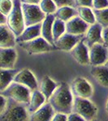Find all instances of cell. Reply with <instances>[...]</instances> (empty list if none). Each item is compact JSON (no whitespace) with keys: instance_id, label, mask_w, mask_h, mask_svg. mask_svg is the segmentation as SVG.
Here are the masks:
<instances>
[{"instance_id":"obj_15","label":"cell","mask_w":108,"mask_h":121,"mask_svg":"<svg viewBox=\"0 0 108 121\" xmlns=\"http://www.w3.org/2000/svg\"><path fill=\"white\" fill-rule=\"evenodd\" d=\"M89 28V23L84 21L78 15L66 22V32L72 35H84Z\"/></svg>"},{"instance_id":"obj_12","label":"cell","mask_w":108,"mask_h":121,"mask_svg":"<svg viewBox=\"0 0 108 121\" xmlns=\"http://www.w3.org/2000/svg\"><path fill=\"white\" fill-rule=\"evenodd\" d=\"M13 82L28 87L31 91L39 88L36 77L33 72L29 69H23L19 71L15 76Z\"/></svg>"},{"instance_id":"obj_27","label":"cell","mask_w":108,"mask_h":121,"mask_svg":"<svg viewBox=\"0 0 108 121\" xmlns=\"http://www.w3.org/2000/svg\"><path fill=\"white\" fill-rule=\"evenodd\" d=\"M97 23H100L103 28H108V8L97 10L93 9Z\"/></svg>"},{"instance_id":"obj_14","label":"cell","mask_w":108,"mask_h":121,"mask_svg":"<svg viewBox=\"0 0 108 121\" xmlns=\"http://www.w3.org/2000/svg\"><path fill=\"white\" fill-rule=\"evenodd\" d=\"M17 60V52L14 48H0L1 69H13Z\"/></svg>"},{"instance_id":"obj_37","label":"cell","mask_w":108,"mask_h":121,"mask_svg":"<svg viewBox=\"0 0 108 121\" xmlns=\"http://www.w3.org/2000/svg\"><path fill=\"white\" fill-rule=\"evenodd\" d=\"M42 0H20L22 3H29V4H39Z\"/></svg>"},{"instance_id":"obj_36","label":"cell","mask_w":108,"mask_h":121,"mask_svg":"<svg viewBox=\"0 0 108 121\" xmlns=\"http://www.w3.org/2000/svg\"><path fill=\"white\" fill-rule=\"evenodd\" d=\"M103 44L108 48V28H104L103 30Z\"/></svg>"},{"instance_id":"obj_2","label":"cell","mask_w":108,"mask_h":121,"mask_svg":"<svg viewBox=\"0 0 108 121\" xmlns=\"http://www.w3.org/2000/svg\"><path fill=\"white\" fill-rule=\"evenodd\" d=\"M12 2L13 8L7 15V24L17 38L22 34L26 27L22 11V3L20 0H12Z\"/></svg>"},{"instance_id":"obj_7","label":"cell","mask_w":108,"mask_h":121,"mask_svg":"<svg viewBox=\"0 0 108 121\" xmlns=\"http://www.w3.org/2000/svg\"><path fill=\"white\" fill-rule=\"evenodd\" d=\"M22 11L25 27L42 23L46 16V14L42 11L40 6L38 4L22 3Z\"/></svg>"},{"instance_id":"obj_38","label":"cell","mask_w":108,"mask_h":121,"mask_svg":"<svg viewBox=\"0 0 108 121\" xmlns=\"http://www.w3.org/2000/svg\"><path fill=\"white\" fill-rule=\"evenodd\" d=\"M7 16L4 14L1 13V20H0V24H7Z\"/></svg>"},{"instance_id":"obj_11","label":"cell","mask_w":108,"mask_h":121,"mask_svg":"<svg viewBox=\"0 0 108 121\" xmlns=\"http://www.w3.org/2000/svg\"><path fill=\"white\" fill-rule=\"evenodd\" d=\"M71 55L77 63L81 65H90L89 61V48L85 44V37L71 50Z\"/></svg>"},{"instance_id":"obj_39","label":"cell","mask_w":108,"mask_h":121,"mask_svg":"<svg viewBox=\"0 0 108 121\" xmlns=\"http://www.w3.org/2000/svg\"><path fill=\"white\" fill-rule=\"evenodd\" d=\"M105 109H106V112H107V116H108V98L106 101V105H105Z\"/></svg>"},{"instance_id":"obj_19","label":"cell","mask_w":108,"mask_h":121,"mask_svg":"<svg viewBox=\"0 0 108 121\" xmlns=\"http://www.w3.org/2000/svg\"><path fill=\"white\" fill-rule=\"evenodd\" d=\"M91 75L95 81L103 87L108 88V66L106 65L93 66L91 68Z\"/></svg>"},{"instance_id":"obj_25","label":"cell","mask_w":108,"mask_h":121,"mask_svg":"<svg viewBox=\"0 0 108 121\" xmlns=\"http://www.w3.org/2000/svg\"><path fill=\"white\" fill-rule=\"evenodd\" d=\"M76 10H77V12H78V16L80 17L84 21H85L89 25L94 24L95 23H97L93 10L91 7H76Z\"/></svg>"},{"instance_id":"obj_8","label":"cell","mask_w":108,"mask_h":121,"mask_svg":"<svg viewBox=\"0 0 108 121\" xmlns=\"http://www.w3.org/2000/svg\"><path fill=\"white\" fill-rule=\"evenodd\" d=\"M71 90L74 97L90 99L93 95V88L91 83L83 77H77L71 84Z\"/></svg>"},{"instance_id":"obj_13","label":"cell","mask_w":108,"mask_h":121,"mask_svg":"<svg viewBox=\"0 0 108 121\" xmlns=\"http://www.w3.org/2000/svg\"><path fill=\"white\" fill-rule=\"evenodd\" d=\"M103 27L100 23H95L89 26L85 36V44L90 48L95 44H103Z\"/></svg>"},{"instance_id":"obj_18","label":"cell","mask_w":108,"mask_h":121,"mask_svg":"<svg viewBox=\"0 0 108 121\" xmlns=\"http://www.w3.org/2000/svg\"><path fill=\"white\" fill-rule=\"evenodd\" d=\"M42 23L26 27L22 34L16 38V42H26L32 40L33 39L40 37L42 36Z\"/></svg>"},{"instance_id":"obj_9","label":"cell","mask_w":108,"mask_h":121,"mask_svg":"<svg viewBox=\"0 0 108 121\" xmlns=\"http://www.w3.org/2000/svg\"><path fill=\"white\" fill-rule=\"evenodd\" d=\"M108 60V48L103 44H95L89 48V61L93 66L103 65Z\"/></svg>"},{"instance_id":"obj_20","label":"cell","mask_w":108,"mask_h":121,"mask_svg":"<svg viewBox=\"0 0 108 121\" xmlns=\"http://www.w3.org/2000/svg\"><path fill=\"white\" fill-rule=\"evenodd\" d=\"M55 18L54 14H46L42 26V36L53 45H54V41L52 34V28Z\"/></svg>"},{"instance_id":"obj_28","label":"cell","mask_w":108,"mask_h":121,"mask_svg":"<svg viewBox=\"0 0 108 121\" xmlns=\"http://www.w3.org/2000/svg\"><path fill=\"white\" fill-rule=\"evenodd\" d=\"M39 6L46 14H54L58 9L53 0H42L39 3Z\"/></svg>"},{"instance_id":"obj_33","label":"cell","mask_w":108,"mask_h":121,"mask_svg":"<svg viewBox=\"0 0 108 121\" xmlns=\"http://www.w3.org/2000/svg\"><path fill=\"white\" fill-rule=\"evenodd\" d=\"M76 7H93V0H75Z\"/></svg>"},{"instance_id":"obj_23","label":"cell","mask_w":108,"mask_h":121,"mask_svg":"<svg viewBox=\"0 0 108 121\" xmlns=\"http://www.w3.org/2000/svg\"><path fill=\"white\" fill-rule=\"evenodd\" d=\"M18 70L14 69H1L0 70V92H3L13 82Z\"/></svg>"},{"instance_id":"obj_29","label":"cell","mask_w":108,"mask_h":121,"mask_svg":"<svg viewBox=\"0 0 108 121\" xmlns=\"http://www.w3.org/2000/svg\"><path fill=\"white\" fill-rule=\"evenodd\" d=\"M13 8V2L11 0H1L0 1V11L2 14L8 15Z\"/></svg>"},{"instance_id":"obj_4","label":"cell","mask_w":108,"mask_h":121,"mask_svg":"<svg viewBox=\"0 0 108 121\" xmlns=\"http://www.w3.org/2000/svg\"><path fill=\"white\" fill-rule=\"evenodd\" d=\"M32 91L28 87L13 82L5 91L1 92V95H4L9 99L20 104L28 106L31 99Z\"/></svg>"},{"instance_id":"obj_24","label":"cell","mask_w":108,"mask_h":121,"mask_svg":"<svg viewBox=\"0 0 108 121\" xmlns=\"http://www.w3.org/2000/svg\"><path fill=\"white\" fill-rule=\"evenodd\" d=\"M56 18L61 19V20L64 21V22H68V20H70L71 19H72L73 17L77 16L78 12L77 10L75 9L72 7H62L57 9L56 12L54 13Z\"/></svg>"},{"instance_id":"obj_16","label":"cell","mask_w":108,"mask_h":121,"mask_svg":"<svg viewBox=\"0 0 108 121\" xmlns=\"http://www.w3.org/2000/svg\"><path fill=\"white\" fill-rule=\"evenodd\" d=\"M55 111L49 102H46L38 110L30 114L29 121H51Z\"/></svg>"},{"instance_id":"obj_26","label":"cell","mask_w":108,"mask_h":121,"mask_svg":"<svg viewBox=\"0 0 108 121\" xmlns=\"http://www.w3.org/2000/svg\"><path fill=\"white\" fill-rule=\"evenodd\" d=\"M66 32V22L61 20V19L55 18L53 23L52 28V34L54 37V41L55 42L58 39Z\"/></svg>"},{"instance_id":"obj_35","label":"cell","mask_w":108,"mask_h":121,"mask_svg":"<svg viewBox=\"0 0 108 121\" xmlns=\"http://www.w3.org/2000/svg\"><path fill=\"white\" fill-rule=\"evenodd\" d=\"M51 121H68V115L57 112L54 114Z\"/></svg>"},{"instance_id":"obj_17","label":"cell","mask_w":108,"mask_h":121,"mask_svg":"<svg viewBox=\"0 0 108 121\" xmlns=\"http://www.w3.org/2000/svg\"><path fill=\"white\" fill-rule=\"evenodd\" d=\"M16 36L7 24H0V48H14Z\"/></svg>"},{"instance_id":"obj_5","label":"cell","mask_w":108,"mask_h":121,"mask_svg":"<svg viewBox=\"0 0 108 121\" xmlns=\"http://www.w3.org/2000/svg\"><path fill=\"white\" fill-rule=\"evenodd\" d=\"M98 112V107L91 100H89V99L75 97L72 112L77 113L86 121H92L95 119Z\"/></svg>"},{"instance_id":"obj_32","label":"cell","mask_w":108,"mask_h":121,"mask_svg":"<svg viewBox=\"0 0 108 121\" xmlns=\"http://www.w3.org/2000/svg\"><path fill=\"white\" fill-rule=\"evenodd\" d=\"M0 99H1V107H0V115L3 114L5 112V111L7 110V107L9 104V100L8 98H7L6 96L3 95H0Z\"/></svg>"},{"instance_id":"obj_30","label":"cell","mask_w":108,"mask_h":121,"mask_svg":"<svg viewBox=\"0 0 108 121\" xmlns=\"http://www.w3.org/2000/svg\"><path fill=\"white\" fill-rule=\"evenodd\" d=\"M53 2L55 3L58 8L62 7H66V6L72 7H76L75 0H53Z\"/></svg>"},{"instance_id":"obj_3","label":"cell","mask_w":108,"mask_h":121,"mask_svg":"<svg viewBox=\"0 0 108 121\" xmlns=\"http://www.w3.org/2000/svg\"><path fill=\"white\" fill-rule=\"evenodd\" d=\"M29 117L27 106L10 99L7 110L0 115V121H29Z\"/></svg>"},{"instance_id":"obj_21","label":"cell","mask_w":108,"mask_h":121,"mask_svg":"<svg viewBox=\"0 0 108 121\" xmlns=\"http://www.w3.org/2000/svg\"><path fill=\"white\" fill-rule=\"evenodd\" d=\"M47 102V99L45 95L39 91V89L32 91L31 99L29 105L27 106L29 114H32L37 110H38L41 107L43 106Z\"/></svg>"},{"instance_id":"obj_41","label":"cell","mask_w":108,"mask_h":121,"mask_svg":"<svg viewBox=\"0 0 108 121\" xmlns=\"http://www.w3.org/2000/svg\"><path fill=\"white\" fill-rule=\"evenodd\" d=\"M92 121H98V120H92Z\"/></svg>"},{"instance_id":"obj_40","label":"cell","mask_w":108,"mask_h":121,"mask_svg":"<svg viewBox=\"0 0 108 121\" xmlns=\"http://www.w3.org/2000/svg\"><path fill=\"white\" fill-rule=\"evenodd\" d=\"M106 65H107V66H108V60H107V64H106Z\"/></svg>"},{"instance_id":"obj_10","label":"cell","mask_w":108,"mask_h":121,"mask_svg":"<svg viewBox=\"0 0 108 121\" xmlns=\"http://www.w3.org/2000/svg\"><path fill=\"white\" fill-rule=\"evenodd\" d=\"M85 36L84 35H72L65 32L54 42V45L57 49L65 52H71V50L82 40Z\"/></svg>"},{"instance_id":"obj_34","label":"cell","mask_w":108,"mask_h":121,"mask_svg":"<svg viewBox=\"0 0 108 121\" xmlns=\"http://www.w3.org/2000/svg\"><path fill=\"white\" fill-rule=\"evenodd\" d=\"M68 121H86L85 119L77 113L72 112L68 115Z\"/></svg>"},{"instance_id":"obj_6","label":"cell","mask_w":108,"mask_h":121,"mask_svg":"<svg viewBox=\"0 0 108 121\" xmlns=\"http://www.w3.org/2000/svg\"><path fill=\"white\" fill-rule=\"evenodd\" d=\"M19 45L20 46L22 49H24L30 55L44 53V52H49L57 50L55 45L50 44L42 36L33 39L29 41L19 43Z\"/></svg>"},{"instance_id":"obj_1","label":"cell","mask_w":108,"mask_h":121,"mask_svg":"<svg viewBox=\"0 0 108 121\" xmlns=\"http://www.w3.org/2000/svg\"><path fill=\"white\" fill-rule=\"evenodd\" d=\"M74 99L71 86L66 82H61L47 102L50 103L56 113L69 115L72 112Z\"/></svg>"},{"instance_id":"obj_22","label":"cell","mask_w":108,"mask_h":121,"mask_svg":"<svg viewBox=\"0 0 108 121\" xmlns=\"http://www.w3.org/2000/svg\"><path fill=\"white\" fill-rule=\"evenodd\" d=\"M59 85V83H57L49 76H44L41 81L40 85H39V91L45 95V97L48 101V99L50 98V96L57 89Z\"/></svg>"},{"instance_id":"obj_31","label":"cell","mask_w":108,"mask_h":121,"mask_svg":"<svg viewBox=\"0 0 108 121\" xmlns=\"http://www.w3.org/2000/svg\"><path fill=\"white\" fill-rule=\"evenodd\" d=\"M93 8L97 10L108 8V0H93Z\"/></svg>"}]
</instances>
